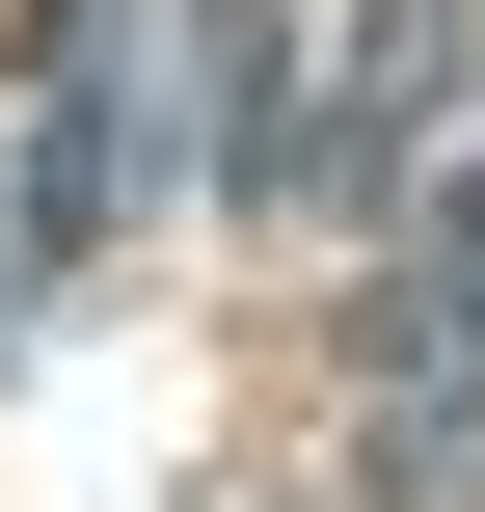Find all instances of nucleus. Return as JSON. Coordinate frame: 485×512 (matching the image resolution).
<instances>
[{
  "instance_id": "1",
  "label": "nucleus",
  "mask_w": 485,
  "mask_h": 512,
  "mask_svg": "<svg viewBox=\"0 0 485 512\" xmlns=\"http://www.w3.org/2000/svg\"><path fill=\"white\" fill-rule=\"evenodd\" d=\"M459 108H485V0H351V27H324V81H297V189H270V216L405 243V189L459 162Z\"/></svg>"
},
{
  "instance_id": "2",
  "label": "nucleus",
  "mask_w": 485,
  "mask_h": 512,
  "mask_svg": "<svg viewBox=\"0 0 485 512\" xmlns=\"http://www.w3.org/2000/svg\"><path fill=\"white\" fill-rule=\"evenodd\" d=\"M162 54H189V189L270 216L297 189V81H324V0H162Z\"/></svg>"
},
{
  "instance_id": "3",
  "label": "nucleus",
  "mask_w": 485,
  "mask_h": 512,
  "mask_svg": "<svg viewBox=\"0 0 485 512\" xmlns=\"http://www.w3.org/2000/svg\"><path fill=\"white\" fill-rule=\"evenodd\" d=\"M324 512H351V486H324Z\"/></svg>"
}]
</instances>
